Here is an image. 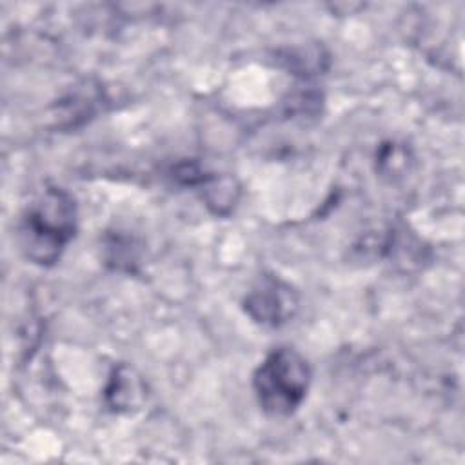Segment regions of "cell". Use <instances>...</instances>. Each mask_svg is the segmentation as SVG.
Returning <instances> with one entry per match:
<instances>
[{"mask_svg":"<svg viewBox=\"0 0 465 465\" xmlns=\"http://www.w3.org/2000/svg\"><path fill=\"white\" fill-rule=\"evenodd\" d=\"M105 396L107 403L113 409H131L140 398V383L136 378L131 376V371L127 367H118L111 376V383L105 391Z\"/></svg>","mask_w":465,"mask_h":465,"instance_id":"obj_4","label":"cell"},{"mask_svg":"<svg viewBox=\"0 0 465 465\" xmlns=\"http://www.w3.org/2000/svg\"><path fill=\"white\" fill-rule=\"evenodd\" d=\"M311 365L292 347L271 351L252 376L256 400L269 416H291L305 400L311 385Z\"/></svg>","mask_w":465,"mask_h":465,"instance_id":"obj_2","label":"cell"},{"mask_svg":"<svg viewBox=\"0 0 465 465\" xmlns=\"http://www.w3.org/2000/svg\"><path fill=\"white\" fill-rule=\"evenodd\" d=\"M243 307L256 323L263 327H280L294 316L298 309V294L287 282L265 274L247 292Z\"/></svg>","mask_w":465,"mask_h":465,"instance_id":"obj_3","label":"cell"},{"mask_svg":"<svg viewBox=\"0 0 465 465\" xmlns=\"http://www.w3.org/2000/svg\"><path fill=\"white\" fill-rule=\"evenodd\" d=\"M76 232V203L60 187H47L22 214L18 245L36 265H53Z\"/></svg>","mask_w":465,"mask_h":465,"instance_id":"obj_1","label":"cell"}]
</instances>
